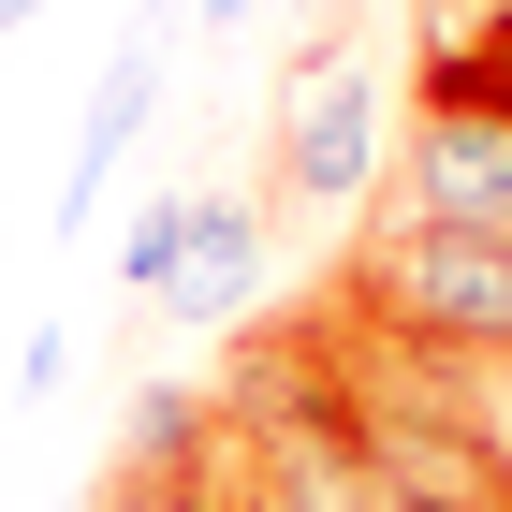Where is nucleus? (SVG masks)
<instances>
[{
	"label": "nucleus",
	"instance_id": "f257e3e1",
	"mask_svg": "<svg viewBox=\"0 0 512 512\" xmlns=\"http://www.w3.org/2000/svg\"><path fill=\"white\" fill-rule=\"evenodd\" d=\"M337 308L381 322V337H410V352H512V235H425V220H381V235L352 249V278H337Z\"/></svg>",
	"mask_w": 512,
	"mask_h": 512
},
{
	"label": "nucleus",
	"instance_id": "f03ea898",
	"mask_svg": "<svg viewBox=\"0 0 512 512\" xmlns=\"http://www.w3.org/2000/svg\"><path fill=\"white\" fill-rule=\"evenodd\" d=\"M381 176V74H366V44H308L293 74H278V205H366Z\"/></svg>",
	"mask_w": 512,
	"mask_h": 512
},
{
	"label": "nucleus",
	"instance_id": "7ed1b4c3",
	"mask_svg": "<svg viewBox=\"0 0 512 512\" xmlns=\"http://www.w3.org/2000/svg\"><path fill=\"white\" fill-rule=\"evenodd\" d=\"M395 220L512 235V118H410L395 132Z\"/></svg>",
	"mask_w": 512,
	"mask_h": 512
},
{
	"label": "nucleus",
	"instance_id": "20e7f679",
	"mask_svg": "<svg viewBox=\"0 0 512 512\" xmlns=\"http://www.w3.org/2000/svg\"><path fill=\"white\" fill-rule=\"evenodd\" d=\"M147 103H161V44H118V59H103V88H88L74 176H59V235H88V205H103V176H118V161L147 147Z\"/></svg>",
	"mask_w": 512,
	"mask_h": 512
},
{
	"label": "nucleus",
	"instance_id": "39448f33",
	"mask_svg": "<svg viewBox=\"0 0 512 512\" xmlns=\"http://www.w3.org/2000/svg\"><path fill=\"white\" fill-rule=\"evenodd\" d=\"M249 293H264V205L191 191V249H176V293H161V308L176 322H235Z\"/></svg>",
	"mask_w": 512,
	"mask_h": 512
},
{
	"label": "nucleus",
	"instance_id": "423d86ee",
	"mask_svg": "<svg viewBox=\"0 0 512 512\" xmlns=\"http://www.w3.org/2000/svg\"><path fill=\"white\" fill-rule=\"evenodd\" d=\"M176 249H191V191H161L147 220L118 235V278H132V293H176Z\"/></svg>",
	"mask_w": 512,
	"mask_h": 512
},
{
	"label": "nucleus",
	"instance_id": "0eeeda50",
	"mask_svg": "<svg viewBox=\"0 0 512 512\" xmlns=\"http://www.w3.org/2000/svg\"><path fill=\"white\" fill-rule=\"evenodd\" d=\"M30 15H44V0H0V30H30Z\"/></svg>",
	"mask_w": 512,
	"mask_h": 512
},
{
	"label": "nucleus",
	"instance_id": "6e6552de",
	"mask_svg": "<svg viewBox=\"0 0 512 512\" xmlns=\"http://www.w3.org/2000/svg\"><path fill=\"white\" fill-rule=\"evenodd\" d=\"M483 512H512V483H498V498H483Z\"/></svg>",
	"mask_w": 512,
	"mask_h": 512
}]
</instances>
